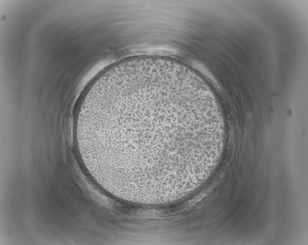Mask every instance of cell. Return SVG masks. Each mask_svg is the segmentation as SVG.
<instances>
[{
    "mask_svg": "<svg viewBox=\"0 0 308 245\" xmlns=\"http://www.w3.org/2000/svg\"><path fill=\"white\" fill-rule=\"evenodd\" d=\"M204 126L192 93L170 82L143 79L116 84L89 102L83 130L98 177L124 200L177 189L186 143Z\"/></svg>",
    "mask_w": 308,
    "mask_h": 245,
    "instance_id": "6da1fadb",
    "label": "cell"
}]
</instances>
